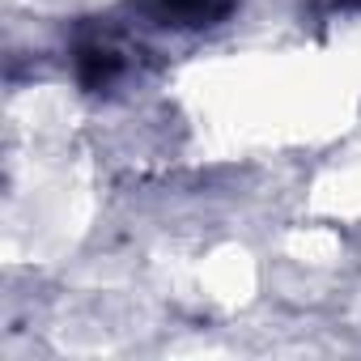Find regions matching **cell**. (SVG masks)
Masks as SVG:
<instances>
[{"mask_svg": "<svg viewBox=\"0 0 361 361\" xmlns=\"http://www.w3.org/2000/svg\"><path fill=\"white\" fill-rule=\"evenodd\" d=\"M73 68H77V81L85 90H111V81L123 73V56L111 47V43H81L77 56H73Z\"/></svg>", "mask_w": 361, "mask_h": 361, "instance_id": "obj_2", "label": "cell"}, {"mask_svg": "<svg viewBox=\"0 0 361 361\" xmlns=\"http://www.w3.org/2000/svg\"><path fill=\"white\" fill-rule=\"evenodd\" d=\"M145 5L161 26L200 30V26H217L234 9V0H145Z\"/></svg>", "mask_w": 361, "mask_h": 361, "instance_id": "obj_1", "label": "cell"}]
</instances>
